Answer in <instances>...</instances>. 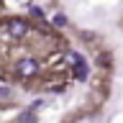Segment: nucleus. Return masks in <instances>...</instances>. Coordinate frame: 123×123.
Wrapping results in <instances>:
<instances>
[{
    "label": "nucleus",
    "instance_id": "1",
    "mask_svg": "<svg viewBox=\"0 0 123 123\" xmlns=\"http://www.w3.org/2000/svg\"><path fill=\"white\" fill-rule=\"evenodd\" d=\"M38 72H41V64H38L36 59H31V56L18 59V64H15V74L21 77V80H31V77H36Z\"/></svg>",
    "mask_w": 123,
    "mask_h": 123
},
{
    "label": "nucleus",
    "instance_id": "2",
    "mask_svg": "<svg viewBox=\"0 0 123 123\" xmlns=\"http://www.w3.org/2000/svg\"><path fill=\"white\" fill-rule=\"evenodd\" d=\"M5 31L13 38H23V36H28L31 23L26 21V18H8V21H5Z\"/></svg>",
    "mask_w": 123,
    "mask_h": 123
},
{
    "label": "nucleus",
    "instance_id": "3",
    "mask_svg": "<svg viewBox=\"0 0 123 123\" xmlns=\"http://www.w3.org/2000/svg\"><path fill=\"white\" fill-rule=\"evenodd\" d=\"M15 123H36V110H21V113L15 115Z\"/></svg>",
    "mask_w": 123,
    "mask_h": 123
},
{
    "label": "nucleus",
    "instance_id": "4",
    "mask_svg": "<svg viewBox=\"0 0 123 123\" xmlns=\"http://www.w3.org/2000/svg\"><path fill=\"white\" fill-rule=\"evenodd\" d=\"M72 77H74V80H80V82H82V80H87V64H85V62H80L77 67H72Z\"/></svg>",
    "mask_w": 123,
    "mask_h": 123
},
{
    "label": "nucleus",
    "instance_id": "5",
    "mask_svg": "<svg viewBox=\"0 0 123 123\" xmlns=\"http://www.w3.org/2000/svg\"><path fill=\"white\" fill-rule=\"evenodd\" d=\"M80 62H85V59L77 51H67V54H64V64H69V67H77Z\"/></svg>",
    "mask_w": 123,
    "mask_h": 123
},
{
    "label": "nucleus",
    "instance_id": "6",
    "mask_svg": "<svg viewBox=\"0 0 123 123\" xmlns=\"http://www.w3.org/2000/svg\"><path fill=\"white\" fill-rule=\"evenodd\" d=\"M51 26H54V28H64V26H67V15H64V13H56L51 18Z\"/></svg>",
    "mask_w": 123,
    "mask_h": 123
},
{
    "label": "nucleus",
    "instance_id": "7",
    "mask_svg": "<svg viewBox=\"0 0 123 123\" xmlns=\"http://www.w3.org/2000/svg\"><path fill=\"white\" fill-rule=\"evenodd\" d=\"M0 100H13V90H10V87H0Z\"/></svg>",
    "mask_w": 123,
    "mask_h": 123
},
{
    "label": "nucleus",
    "instance_id": "8",
    "mask_svg": "<svg viewBox=\"0 0 123 123\" xmlns=\"http://www.w3.org/2000/svg\"><path fill=\"white\" fill-rule=\"evenodd\" d=\"M31 18H44V8H38V5H31Z\"/></svg>",
    "mask_w": 123,
    "mask_h": 123
}]
</instances>
